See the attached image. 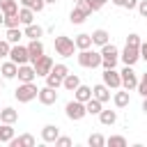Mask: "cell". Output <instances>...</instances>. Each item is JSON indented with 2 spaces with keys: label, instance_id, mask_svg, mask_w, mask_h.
I'll list each match as a JSON object with an SVG mask.
<instances>
[{
  "label": "cell",
  "instance_id": "obj_1",
  "mask_svg": "<svg viewBox=\"0 0 147 147\" xmlns=\"http://www.w3.org/2000/svg\"><path fill=\"white\" fill-rule=\"evenodd\" d=\"M101 67L103 69H115L117 67V62H119V51H117V46L115 44H103L101 46Z\"/></svg>",
  "mask_w": 147,
  "mask_h": 147
},
{
  "label": "cell",
  "instance_id": "obj_2",
  "mask_svg": "<svg viewBox=\"0 0 147 147\" xmlns=\"http://www.w3.org/2000/svg\"><path fill=\"white\" fill-rule=\"evenodd\" d=\"M76 60H78V64L85 67V69H96V67H101V53H99V51H92V48L78 51Z\"/></svg>",
  "mask_w": 147,
  "mask_h": 147
},
{
  "label": "cell",
  "instance_id": "obj_3",
  "mask_svg": "<svg viewBox=\"0 0 147 147\" xmlns=\"http://www.w3.org/2000/svg\"><path fill=\"white\" fill-rule=\"evenodd\" d=\"M37 92H39V87L34 85V80L32 83H18V87L14 90V96L18 103H30L32 99H37Z\"/></svg>",
  "mask_w": 147,
  "mask_h": 147
},
{
  "label": "cell",
  "instance_id": "obj_4",
  "mask_svg": "<svg viewBox=\"0 0 147 147\" xmlns=\"http://www.w3.org/2000/svg\"><path fill=\"white\" fill-rule=\"evenodd\" d=\"M74 51H76V44L71 37H67V34L55 37V53L60 57H74Z\"/></svg>",
  "mask_w": 147,
  "mask_h": 147
},
{
  "label": "cell",
  "instance_id": "obj_5",
  "mask_svg": "<svg viewBox=\"0 0 147 147\" xmlns=\"http://www.w3.org/2000/svg\"><path fill=\"white\" fill-rule=\"evenodd\" d=\"M90 14H92V9H90L87 0H80V2H76V5H74L71 14H69V21H71L74 25H80V23H85V18H87Z\"/></svg>",
  "mask_w": 147,
  "mask_h": 147
},
{
  "label": "cell",
  "instance_id": "obj_6",
  "mask_svg": "<svg viewBox=\"0 0 147 147\" xmlns=\"http://www.w3.org/2000/svg\"><path fill=\"white\" fill-rule=\"evenodd\" d=\"M64 115H67L71 122H80V119L87 115V110H85V103H83V101H76V99L67 101V106H64Z\"/></svg>",
  "mask_w": 147,
  "mask_h": 147
},
{
  "label": "cell",
  "instance_id": "obj_7",
  "mask_svg": "<svg viewBox=\"0 0 147 147\" xmlns=\"http://www.w3.org/2000/svg\"><path fill=\"white\" fill-rule=\"evenodd\" d=\"M119 78H122V87L124 90H136V85H138V74L133 71V67H129V64H124V69L119 71Z\"/></svg>",
  "mask_w": 147,
  "mask_h": 147
},
{
  "label": "cell",
  "instance_id": "obj_8",
  "mask_svg": "<svg viewBox=\"0 0 147 147\" xmlns=\"http://www.w3.org/2000/svg\"><path fill=\"white\" fill-rule=\"evenodd\" d=\"M9 60L16 62V64H25L30 62V55H28V46H21V44H11L9 48Z\"/></svg>",
  "mask_w": 147,
  "mask_h": 147
},
{
  "label": "cell",
  "instance_id": "obj_9",
  "mask_svg": "<svg viewBox=\"0 0 147 147\" xmlns=\"http://www.w3.org/2000/svg\"><path fill=\"white\" fill-rule=\"evenodd\" d=\"M140 46H124V51L119 53V60H122V64H129V67H133L138 60H140V51H138Z\"/></svg>",
  "mask_w": 147,
  "mask_h": 147
},
{
  "label": "cell",
  "instance_id": "obj_10",
  "mask_svg": "<svg viewBox=\"0 0 147 147\" xmlns=\"http://www.w3.org/2000/svg\"><path fill=\"white\" fill-rule=\"evenodd\" d=\"M101 83L108 85L110 90H119V87H122L119 71H115V69H103V74H101Z\"/></svg>",
  "mask_w": 147,
  "mask_h": 147
},
{
  "label": "cell",
  "instance_id": "obj_11",
  "mask_svg": "<svg viewBox=\"0 0 147 147\" xmlns=\"http://www.w3.org/2000/svg\"><path fill=\"white\" fill-rule=\"evenodd\" d=\"M37 99H39V103H41V106H53V103L57 101V90H55V87L44 85V87H39Z\"/></svg>",
  "mask_w": 147,
  "mask_h": 147
},
{
  "label": "cell",
  "instance_id": "obj_12",
  "mask_svg": "<svg viewBox=\"0 0 147 147\" xmlns=\"http://www.w3.org/2000/svg\"><path fill=\"white\" fill-rule=\"evenodd\" d=\"M53 64H55V62H53V57H51V55H46V53H44L37 62H32V67H34L37 76H46V74L53 69Z\"/></svg>",
  "mask_w": 147,
  "mask_h": 147
},
{
  "label": "cell",
  "instance_id": "obj_13",
  "mask_svg": "<svg viewBox=\"0 0 147 147\" xmlns=\"http://www.w3.org/2000/svg\"><path fill=\"white\" fill-rule=\"evenodd\" d=\"M16 78H18V83H32L34 78H37V71H34V67L32 64H18V71H16Z\"/></svg>",
  "mask_w": 147,
  "mask_h": 147
},
{
  "label": "cell",
  "instance_id": "obj_14",
  "mask_svg": "<svg viewBox=\"0 0 147 147\" xmlns=\"http://www.w3.org/2000/svg\"><path fill=\"white\" fill-rule=\"evenodd\" d=\"M28 55H30V64L37 62V60L44 55V44H41V39H30V44H28Z\"/></svg>",
  "mask_w": 147,
  "mask_h": 147
},
{
  "label": "cell",
  "instance_id": "obj_15",
  "mask_svg": "<svg viewBox=\"0 0 147 147\" xmlns=\"http://www.w3.org/2000/svg\"><path fill=\"white\" fill-rule=\"evenodd\" d=\"M92 96H94V99H99L101 103H108V101H110V87H108V85H103V83H99V85H94V87H92Z\"/></svg>",
  "mask_w": 147,
  "mask_h": 147
},
{
  "label": "cell",
  "instance_id": "obj_16",
  "mask_svg": "<svg viewBox=\"0 0 147 147\" xmlns=\"http://www.w3.org/2000/svg\"><path fill=\"white\" fill-rule=\"evenodd\" d=\"M113 103H115V108H126L129 103H131V96H129V90H124V87H119L115 94H113Z\"/></svg>",
  "mask_w": 147,
  "mask_h": 147
},
{
  "label": "cell",
  "instance_id": "obj_17",
  "mask_svg": "<svg viewBox=\"0 0 147 147\" xmlns=\"http://www.w3.org/2000/svg\"><path fill=\"white\" fill-rule=\"evenodd\" d=\"M90 37H92V46H99V48H101L103 44H108V41H110V32H108V30H103V28L94 30Z\"/></svg>",
  "mask_w": 147,
  "mask_h": 147
},
{
  "label": "cell",
  "instance_id": "obj_18",
  "mask_svg": "<svg viewBox=\"0 0 147 147\" xmlns=\"http://www.w3.org/2000/svg\"><path fill=\"white\" fill-rule=\"evenodd\" d=\"M57 136H60V126H55V124H46L41 129V140L44 142H55Z\"/></svg>",
  "mask_w": 147,
  "mask_h": 147
},
{
  "label": "cell",
  "instance_id": "obj_19",
  "mask_svg": "<svg viewBox=\"0 0 147 147\" xmlns=\"http://www.w3.org/2000/svg\"><path fill=\"white\" fill-rule=\"evenodd\" d=\"M34 142H37V140H34V136H30V133H23V136H18V138L14 136V138L9 140L11 147H34Z\"/></svg>",
  "mask_w": 147,
  "mask_h": 147
},
{
  "label": "cell",
  "instance_id": "obj_20",
  "mask_svg": "<svg viewBox=\"0 0 147 147\" xmlns=\"http://www.w3.org/2000/svg\"><path fill=\"white\" fill-rule=\"evenodd\" d=\"M23 37H28V39H41L44 37V28L37 25V23H30V25L23 28Z\"/></svg>",
  "mask_w": 147,
  "mask_h": 147
},
{
  "label": "cell",
  "instance_id": "obj_21",
  "mask_svg": "<svg viewBox=\"0 0 147 147\" xmlns=\"http://www.w3.org/2000/svg\"><path fill=\"white\" fill-rule=\"evenodd\" d=\"M16 71H18V64H16V62H11V60L2 62V67H0V74H2V78H7V80L16 78Z\"/></svg>",
  "mask_w": 147,
  "mask_h": 147
},
{
  "label": "cell",
  "instance_id": "obj_22",
  "mask_svg": "<svg viewBox=\"0 0 147 147\" xmlns=\"http://www.w3.org/2000/svg\"><path fill=\"white\" fill-rule=\"evenodd\" d=\"M96 117H99V122H101L103 126H113V124L117 122V110H106V108H101V113H99Z\"/></svg>",
  "mask_w": 147,
  "mask_h": 147
},
{
  "label": "cell",
  "instance_id": "obj_23",
  "mask_svg": "<svg viewBox=\"0 0 147 147\" xmlns=\"http://www.w3.org/2000/svg\"><path fill=\"white\" fill-rule=\"evenodd\" d=\"M74 99H76V101H83V103H85L87 99H92V87H90V85H83V83H80V85H78V87L74 90Z\"/></svg>",
  "mask_w": 147,
  "mask_h": 147
},
{
  "label": "cell",
  "instance_id": "obj_24",
  "mask_svg": "<svg viewBox=\"0 0 147 147\" xmlns=\"http://www.w3.org/2000/svg\"><path fill=\"white\" fill-rule=\"evenodd\" d=\"M74 44H76V48H78V51H85V48H92V37H90L87 32H80V34H76V39H74Z\"/></svg>",
  "mask_w": 147,
  "mask_h": 147
},
{
  "label": "cell",
  "instance_id": "obj_25",
  "mask_svg": "<svg viewBox=\"0 0 147 147\" xmlns=\"http://www.w3.org/2000/svg\"><path fill=\"white\" fill-rule=\"evenodd\" d=\"M78 85H80V78H78V74H71V71H69V74L64 76V80H62V87L69 90V92H74Z\"/></svg>",
  "mask_w": 147,
  "mask_h": 147
},
{
  "label": "cell",
  "instance_id": "obj_26",
  "mask_svg": "<svg viewBox=\"0 0 147 147\" xmlns=\"http://www.w3.org/2000/svg\"><path fill=\"white\" fill-rule=\"evenodd\" d=\"M18 119V110H14V108H2L0 110V122H5V124H14Z\"/></svg>",
  "mask_w": 147,
  "mask_h": 147
},
{
  "label": "cell",
  "instance_id": "obj_27",
  "mask_svg": "<svg viewBox=\"0 0 147 147\" xmlns=\"http://www.w3.org/2000/svg\"><path fill=\"white\" fill-rule=\"evenodd\" d=\"M18 21H21V25L34 23V11H32L30 7H21V9H18Z\"/></svg>",
  "mask_w": 147,
  "mask_h": 147
},
{
  "label": "cell",
  "instance_id": "obj_28",
  "mask_svg": "<svg viewBox=\"0 0 147 147\" xmlns=\"http://www.w3.org/2000/svg\"><path fill=\"white\" fill-rule=\"evenodd\" d=\"M0 11H2L5 16L18 14V2H16V0H0Z\"/></svg>",
  "mask_w": 147,
  "mask_h": 147
},
{
  "label": "cell",
  "instance_id": "obj_29",
  "mask_svg": "<svg viewBox=\"0 0 147 147\" xmlns=\"http://www.w3.org/2000/svg\"><path fill=\"white\" fill-rule=\"evenodd\" d=\"M5 39H7L9 44H18V41L23 39V30H21V28H7Z\"/></svg>",
  "mask_w": 147,
  "mask_h": 147
},
{
  "label": "cell",
  "instance_id": "obj_30",
  "mask_svg": "<svg viewBox=\"0 0 147 147\" xmlns=\"http://www.w3.org/2000/svg\"><path fill=\"white\" fill-rule=\"evenodd\" d=\"M101 108H103V103H101L99 99H94V96L85 101V110H87V115H99Z\"/></svg>",
  "mask_w": 147,
  "mask_h": 147
},
{
  "label": "cell",
  "instance_id": "obj_31",
  "mask_svg": "<svg viewBox=\"0 0 147 147\" xmlns=\"http://www.w3.org/2000/svg\"><path fill=\"white\" fill-rule=\"evenodd\" d=\"M21 7H30L34 14H39V11H44L46 2L44 0H21Z\"/></svg>",
  "mask_w": 147,
  "mask_h": 147
},
{
  "label": "cell",
  "instance_id": "obj_32",
  "mask_svg": "<svg viewBox=\"0 0 147 147\" xmlns=\"http://www.w3.org/2000/svg\"><path fill=\"white\" fill-rule=\"evenodd\" d=\"M48 74H53V76H57L60 80H64V76L69 74V67H67L64 62H57V64H53V69H51Z\"/></svg>",
  "mask_w": 147,
  "mask_h": 147
},
{
  "label": "cell",
  "instance_id": "obj_33",
  "mask_svg": "<svg viewBox=\"0 0 147 147\" xmlns=\"http://www.w3.org/2000/svg\"><path fill=\"white\" fill-rule=\"evenodd\" d=\"M14 138V129H11V124H0V142H9Z\"/></svg>",
  "mask_w": 147,
  "mask_h": 147
},
{
  "label": "cell",
  "instance_id": "obj_34",
  "mask_svg": "<svg viewBox=\"0 0 147 147\" xmlns=\"http://www.w3.org/2000/svg\"><path fill=\"white\" fill-rule=\"evenodd\" d=\"M106 145L108 147H126V138L124 136H110V138H106Z\"/></svg>",
  "mask_w": 147,
  "mask_h": 147
},
{
  "label": "cell",
  "instance_id": "obj_35",
  "mask_svg": "<svg viewBox=\"0 0 147 147\" xmlns=\"http://www.w3.org/2000/svg\"><path fill=\"white\" fill-rule=\"evenodd\" d=\"M87 145H90V147H103V145H106V138H103L101 133H92V136L87 138Z\"/></svg>",
  "mask_w": 147,
  "mask_h": 147
},
{
  "label": "cell",
  "instance_id": "obj_36",
  "mask_svg": "<svg viewBox=\"0 0 147 147\" xmlns=\"http://www.w3.org/2000/svg\"><path fill=\"white\" fill-rule=\"evenodd\" d=\"M2 25H5V28H18V25H21L18 14H9V16H5V18H2Z\"/></svg>",
  "mask_w": 147,
  "mask_h": 147
},
{
  "label": "cell",
  "instance_id": "obj_37",
  "mask_svg": "<svg viewBox=\"0 0 147 147\" xmlns=\"http://www.w3.org/2000/svg\"><path fill=\"white\" fill-rule=\"evenodd\" d=\"M136 90H138V94L140 96H147V71L138 78V85H136Z\"/></svg>",
  "mask_w": 147,
  "mask_h": 147
},
{
  "label": "cell",
  "instance_id": "obj_38",
  "mask_svg": "<svg viewBox=\"0 0 147 147\" xmlns=\"http://www.w3.org/2000/svg\"><path fill=\"white\" fill-rule=\"evenodd\" d=\"M44 78H46V85H48V87H55V90H57V87H62V80H60L57 76H53V74H46Z\"/></svg>",
  "mask_w": 147,
  "mask_h": 147
},
{
  "label": "cell",
  "instance_id": "obj_39",
  "mask_svg": "<svg viewBox=\"0 0 147 147\" xmlns=\"http://www.w3.org/2000/svg\"><path fill=\"white\" fill-rule=\"evenodd\" d=\"M9 48H11V44H9L7 39H0V60L9 57Z\"/></svg>",
  "mask_w": 147,
  "mask_h": 147
},
{
  "label": "cell",
  "instance_id": "obj_40",
  "mask_svg": "<svg viewBox=\"0 0 147 147\" xmlns=\"http://www.w3.org/2000/svg\"><path fill=\"white\" fill-rule=\"evenodd\" d=\"M55 147H71V138H69V136H57Z\"/></svg>",
  "mask_w": 147,
  "mask_h": 147
},
{
  "label": "cell",
  "instance_id": "obj_41",
  "mask_svg": "<svg viewBox=\"0 0 147 147\" xmlns=\"http://www.w3.org/2000/svg\"><path fill=\"white\" fill-rule=\"evenodd\" d=\"M140 41H142V39H140V34H136V32H131V34L126 37V44H129V46H140Z\"/></svg>",
  "mask_w": 147,
  "mask_h": 147
},
{
  "label": "cell",
  "instance_id": "obj_42",
  "mask_svg": "<svg viewBox=\"0 0 147 147\" xmlns=\"http://www.w3.org/2000/svg\"><path fill=\"white\" fill-rule=\"evenodd\" d=\"M106 2H108V0H87V5H90V9H92V11H99Z\"/></svg>",
  "mask_w": 147,
  "mask_h": 147
},
{
  "label": "cell",
  "instance_id": "obj_43",
  "mask_svg": "<svg viewBox=\"0 0 147 147\" xmlns=\"http://www.w3.org/2000/svg\"><path fill=\"white\" fill-rule=\"evenodd\" d=\"M138 14L142 16V18H147V0H138Z\"/></svg>",
  "mask_w": 147,
  "mask_h": 147
},
{
  "label": "cell",
  "instance_id": "obj_44",
  "mask_svg": "<svg viewBox=\"0 0 147 147\" xmlns=\"http://www.w3.org/2000/svg\"><path fill=\"white\" fill-rule=\"evenodd\" d=\"M138 51H140V60L147 62V41H140V48Z\"/></svg>",
  "mask_w": 147,
  "mask_h": 147
},
{
  "label": "cell",
  "instance_id": "obj_45",
  "mask_svg": "<svg viewBox=\"0 0 147 147\" xmlns=\"http://www.w3.org/2000/svg\"><path fill=\"white\" fill-rule=\"evenodd\" d=\"M136 7H138V0H124V9L131 11V9H136Z\"/></svg>",
  "mask_w": 147,
  "mask_h": 147
},
{
  "label": "cell",
  "instance_id": "obj_46",
  "mask_svg": "<svg viewBox=\"0 0 147 147\" xmlns=\"http://www.w3.org/2000/svg\"><path fill=\"white\" fill-rule=\"evenodd\" d=\"M110 2H113L115 7H124V0H110Z\"/></svg>",
  "mask_w": 147,
  "mask_h": 147
},
{
  "label": "cell",
  "instance_id": "obj_47",
  "mask_svg": "<svg viewBox=\"0 0 147 147\" xmlns=\"http://www.w3.org/2000/svg\"><path fill=\"white\" fill-rule=\"evenodd\" d=\"M142 113L147 115V96H142Z\"/></svg>",
  "mask_w": 147,
  "mask_h": 147
},
{
  "label": "cell",
  "instance_id": "obj_48",
  "mask_svg": "<svg viewBox=\"0 0 147 147\" xmlns=\"http://www.w3.org/2000/svg\"><path fill=\"white\" fill-rule=\"evenodd\" d=\"M44 2H46V5H55L57 0H44Z\"/></svg>",
  "mask_w": 147,
  "mask_h": 147
},
{
  "label": "cell",
  "instance_id": "obj_49",
  "mask_svg": "<svg viewBox=\"0 0 147 147\" xmlns=\"http://www.w3.org/2000/svg\"><path fill=\"white\" fill-rule=\"evenodd\" d=\"M74 2H80V0H74Z\"/></svg>",
  "mask_w": 147,
  "mask_h": 147
},
{
  "label": "cell",
  "instance_id": "obj_50",
  "mask_svg": "<svg viewBox=\"0 0 147 147\" xmlns=\"http://www.w3.org/2000/svg\"><path fill=\"white\" fill-rule=\"evenodd\" d=\"M0 110H2V108H0Z\"/></svg>",
  "mask_w": 147,
  "mask_h": 147
}]
</instances>
